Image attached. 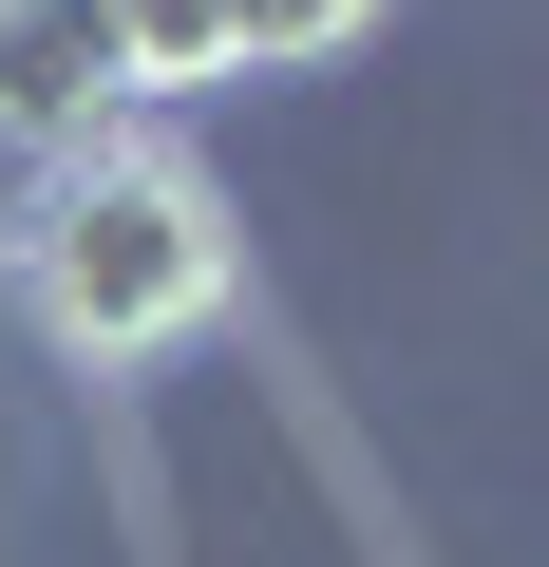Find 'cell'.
<instances>
[{
	"label": "cell",
	"mask_w": 549,
	"mask_h": 567,
	"mask_svg": "<svg viewBox=\"0 0 549 567\" xmlns=\"http://www.w3.org/2000/svg\"><path fill=\"white\" fill-rule=\"evenodd\" d=\"M227 208L171 133H95V152H39L20 208H0V303H20L77 379H133L171 341L227 322Z\"/></svg>",
	"instance_id": "obj_1"
},
{
	"label": "cell",
	"mask_w": 549,
	"mask_h": 567,
	"mask_svg": "<svg viewBox=\"0 0 549 567\" xmlns=\"http://www.w3.org/2000/svg\"><path fill=\"white\" fill-rule=\"evenodd\" d=\"M95 133H133V58H114V20L95 0H0V152H95Z\"/></svg>",
	"instance_id": "obj_2"
},
{
	"label": "cell",
	"mask_w": 549,
	"mask_h": 567,
	"mask_svg": "<svg viewBox=\"0 0 549 567\" xmlns=\"http://www.w3.org/2000/svg\"><path fill=\"white\" fill-rule=\"evenodd\" d=\"M379 0H209V58L227 76H304V58H360Z\"/></svg>",
	"instance_id": "obj_3"
},
{
	"label": "cell",
	"mask_w": 549,
	"mask_h": 567,
	"mask_svg": "<svg viewBox=\"0 0 549 567\" xmlns=\"http://www.w3.org/2000/svg\"><path fill=\"white\" fill-rule=\"evenodd\" d=\"M95 20H114L133 95H190V76H227V58H209V0H95Z\"/></svg>",
	"instance_id": "obj_4"
}]
</instances>
